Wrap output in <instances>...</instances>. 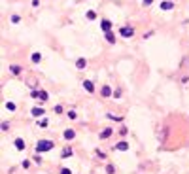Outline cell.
<instances>
[{
	"label": "cell",
	"instance_id": "cell-20",
	"mask_svg": "<svg viewBox=\"0 0 189 174\" xmlns=\"http://www.w3.org/2000/svg\"><path fill=\"white\" fill-rule=\"evenodd\" d=\"M38 125H40V127H47V125H49V121H47V119H42Z\"/></svg>",
	"mask_w": 189,
	"mask_h": 174
},
{
	"label": "cell",
	"instance_id": "cell-16",
	"mask_svg": "<svg viewBox=\"0 0 189 174\" xmlns=\"http://www.w3.org/2000/svg\"><path fill=\"white\" fill-rule=\"evenodd\" d=\"M42 61V55L40 53H32V62H40Z\"/></svg>",
	"mask_w": 189,
	"mask_h": 174
},
{
	"label": "cell",
	"instance_id": "cell-2",
	"mask_svg": "<svg viewBox=\"0 0 189 174\" xmlns=\"http://www.w3.org/2000/svg\"><path fill=\"white\" fill-rule=\"evenodd\" d=\"M119 34L123 38H129V36L134 34V29H132V27H123V29H119Z\"/></svg>",
	"mask_w": 189,
	"mask_h": 174
},
{
	"label": "cell",
	"instance_id": "cell-25",
	"mask_svg": "<svg viewBox=\"0 0 189 174\" xmlns=\"http://www.w3.org/2000/svg\"><path fill=\"white\" fill-rule=\"evenodd\" d=\"M68 117L70 119H76V112H68Z\"/></svg>",
	"mask_w": 189,
	"mask_h": 174
},
{
	"label": "cell",
	"instance_id": "cell-7",
	"mask_svg": "<svg viewBox=\"0 0 189 174\" xmlns=\"http://www.w3.org/2000/svg\"><path fill=\"white\" fill-rule=\"evenodd\" d=\"M115 150H119V151H127V150H129V144H127V142H119V144L115 146Z\"/></svg>",
	"mask_w": 189,
	"mask_h": 174
},
{
	"label": "cell",
	"instance_id": "cell-3",
	"mask_svg": "<svg viewBox=\"0 0 189 174\" xmlns=\"http://www.w3.org/2000/svg\"><path fill=\"white\" fill-rule=\"evenodd\" d=\"M100 29H102L104 32H110V30H112V21H108V19H102Z\"/></svg>",
	"mask_w": 189,
	"mask_h": 174
},
{
	"label": "cell",
	"instance_id": "cell-9",
	"mask_svg": "<svg viewBox=\"0 0 189 174\" xmlns=\"http://www.w3.org/2000/svg\"><path fill=\"white\" fill-rule=\"evenodd\" d=\"M112 133H114V131H112L110 127H108V129H104V131H102V133H100V138H102V140H104V138H108V136H112Z\"/></svg>",
	"mask_w": 189,
	"mask_h": 174
},
{
	"label": "cell",
	"instance_id": "cell-10",
	"mask_svg": "<svg viewBox=\"0 0 189 174\" xmlns=\"http://www.w3.org/2000/svg\"><path fill=\"white\" fill-rule=\"evenodd\" d=\"M112 95V87L110 85H104L102 87V96H110Z\"/></svg>",
	"mask_w": 189,
	"mask_h": 174
},
{
	"label": "cell",
	"instance_id": "cell-6",
	"mask_svg": "<svg viewBox=\"0 0 189 174\" xmlns=\"http://www.w3.org/2000/svg\"><path fill=\"white\" fill-rule=\"evenodd\" d=\"M83 87H85V91H89V93H93L95 91V85H93V81H83Z\"/></svg>",
	"mask_w": 189,
	"mask_h": 174
},
{
	"label": "cell",
	"instance_id": "cell-27",
	"mask_svg": "<svg viewBox=\"0 0 189 174\" xmlns=\"http://www.w3.org/2000/svg\"><path fill=\"white\" fill-rule=\"evenodd\" d=\"M150 4H153V0H144V6H150Z\"/></svg>",
	"mask_w": 189,
	"mask_h": 174
},
{
	"label": "cell",
	"instance_id": "cell-8",
	"mask_svg": "<svg viewBox=\"0 0 189 174\" xmlns=\"http://www.w3.org/2000/svg\"><path fill=\"white\" fill-rule=\"evenodd\" d=\"M15 148H17L19 151H23V150H25V142L21 140V138H15Z\"/></svg>",
	"mask_w": 189,
	"mask_h": 174
},
{
	"label": "cell",
	"instance_id": "cell-26",
	"mask_svg": "<svg viewBox=\"0 0 189 174\" xmlns=\"http://www.w3.org/2000/svg\"><path fill=\"white\" fill-rule=\"evenodd\" d=\"M61 174H72V172H70V169H62V170H61Z\"/></svg>",
	"mask_w": 189,
	"mask_h": 174
},
{
	"label": "cell",
	"instance_id": "cell-12",
	"mask_svg": "<svg viewBox=\"0 0 189 174\" xmlns=\"http://www.w3.org/2000/svg\"><path fill=\"white\" fill-rule=\"evenodd\" d=\"M46 112H44V110H42V108H32V115L34 117H38V115H44Z\"/></svg>",
	"mask_w": 189,
	"mask_h": 174
},
{
	"label": "cell",
	"instance_id": "cell-1",
	"mask_svg": "<svg viewBox=\"0 0 189 174\" xmlns=\"http://www.w3.org/2000/svg\"><path fill=\"white\" fill-rule=\"evenodd\" d=\"M49 150H53V142L51 140H40L36 144V151L38 153H42V151H49Z\"/></svg>",
	"mask_w": 189,
	"mask_h": 174
},
{
	"label": "cell",
	"instance_id": "cell-21",
	"mask_svg": "<svg viewBox=\"0 0 189 174\" xmlns=\"http://www.w3.org/2000/svg\"><path fill=\"white\" fill-rule=\"evenodd\" d=\"M19 21H21L19 15H11V23H19Z\"/></svg>",
	"mask_w": 189,
	"mask_h": 174
},
{
	"label": "cell",
	"instance_id": "cell-5",
	"mask_svg": "<svg viewBox=\"0 0 189 174\" xmlns=\"http://www.w3.org/2000/svg\"><path fill=\"white\" fill-rule=\"evenodd\" d=\"M65 138H66V140H72V138H76V131L66 129V131H65Z\"/></svg>",
	"mask_w": 189,
	"mask_h": 174
},
{
	"label": "cell",
	"instance_id": "cell-4",
	"mask_svg": "<svg viewBox=\"0 0 189 174\" xmlns=\"http://www.w3.org/2000/svg\"><path fill=\"white\" fill-rule=\"evenodd\" d=\"M172 8H174V4L170 2V0H163V2H161V10H163V11L172 10Z\"/></svg>",
	"mask_w": 189,
	"mask_h": 174
},
{
	"label": "cell",
	"instance_id": "cell-17",
	"mask_svg": "<svg viewBox=\"0 0 189 174\" xmlns=\"http://www.w3.org/2000/svg\"><path fill=\"white\" fill-rule=\"evenodd\" d=\"M85 17H87V19H91V21H93V19L96 17V13H95L93 10H91V11H87V15H85Z\"/></svg>",
	"mask_w": 189,
	"mask_h": 174
},
{
	"label": "cell",
	"instance_id": "cell-19",
	"mask_svg": "<svg viewBox=\"0 0 189 174\" xmlns=\"http://www.w3.org/2000/svg\"><path fill=\"white\" fill-rule=\"evenodd\" d=\"M6 108H8L10 112H13V110H15V104H13V102H8V104H6Z\"/></svg>",
	"mask_w": 189,
	"mask_h": 174
},
{
	"label": "cell",
	"instance_id": "cell-23",
	"mask_svg": "<svg viewBox=\"0 0 189 174\" xmlns=\"http://www.w3.org/2000/svg\"><path fill=\"white\" fill-rule=\"evenodd\" d=\"M55 114H62V106H55Z\"/></svg>",
	"mask_w": 189,
	"mask_h": 174
},
{
	"label": "cell",
	"instance_id": "cell-15",
	"mask_svg": "<svg viewBox=\"0 0 189 174\" xmlns=\"http://www.w3.org/2000/svg\"><path fill=\"white\" fill-rule=\"evenodd\" d=\"M104 36H106V40L110 42V44H114V40H115V38H114V34H112V32H104Z\"/></svg>",
	"mask_w": 189,
	"mask_h": 174
},
{
	"label": "cell",
	"instance_id": "cell-11",
	"mask_svg": "<svg viewBox=\"0 0 189 174\" xmlns=\"http://www.w3.org/2000/svg\"><path fill=\"white\" fill-rule=\"evenodd\" d=\"M85 65H87V61L85 59H78V61H76V66H78V68H85Z\"/></svg>",
	"mask_w": 189,
	"mask_h": 174
},
{
	"label": "cell",
	"instance_id": "cell-24",
	"mask_svg": "<svg viewBox=\"0 0 189 174\" xmlns=\"http://www.w3.org/2000/svg\"><path fill=\"white\" fill-rule=\"evenodd\" d=\"M106 170H108V174H114V166L108 165V166H106Z\"/></svg>",
	"mask_w": 189,
	"mask_h": 174
},
{
	"label": "cell",
	"instance_id": "cell-14",
	"mask_svg": "<svg viewBox=\"0 0 189 174\" xmlns=\"http://www.w3.org/2000/svg\"><path fill=\"white\" fill-rule=\"evenodd\" d=\"M10 70H11V74H15V76H17V74H21V66L11 65V66H10Z\"/></svg>",
	"mask_w": 189,
	"mask_h": 174
},
{
	"label": "cell",
	"instance_id": "cell-18",
	"mask_svg": "<svg viewBox=\"0 0 189 174\" xmlns=\"http://www.w3.org/2000/svg\"><path fill=\"white\" fill-rule=\"evenodd\" d=\"M40 99L42 100H47V99H49V95H47L46 91H40Z\"/></svg>",
	"mask_w": 189,
	"mask_h": 174
},
{
	"label": "cell",
	"instance_id": "cell-22",
	"mask_svg": "<svg viewBox=\"0 0 189 174\" xmlns=\"http://www.w3.org/2000/svg\"><path fill=\"white\" fill-rule=\"evenodd\" d=\"M23 166H25V169H29V166H30V161H29V159H25V161H23Z\"/></svg>",
	"mask_w": 189,
	"mask_h": 174
},
{
	"label": "cell",
	"instance_id": "cell-13",
	"mask_svg": "<svg viewBox=\"0 0 189 174\" xmlns=\"http://www.w3.org/2000/svg\"><path fill=\"white\" fill-rule=\"evenodd\" d=\"M72 153H74L72 148H65V150H62V153H61V157H70Z\"/></svg>",
	"mask_w": 189,
	"mask_h": 174
}]
</instances>
